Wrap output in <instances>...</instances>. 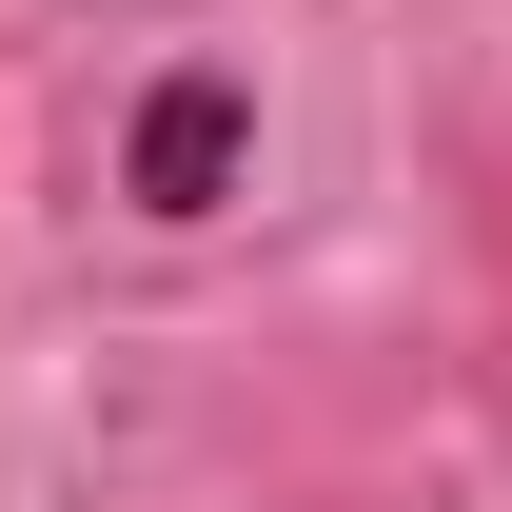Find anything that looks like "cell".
<instances>
[{"label":"cell","instance_id":"cell-1","mask_svg":"<svg viewBox=\"0 0 512 512\" xmlns=\"http://www.w3.org/2000/svg\"><path fill=\"white\" fill-rule=\"evenodd\" d=\"M237 138H256V99H237L217 60H178L158 99H138V158H119V178H138V217H217V178H237Z\"/></svg>","mask_w":512,"mask_h":512}]
</instances>
